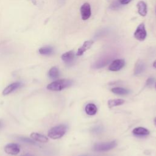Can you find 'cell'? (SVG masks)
<instances>
[{"mask_svg":"<svg viewBox=\"0 0 156 156\" xmlns=\"http://www.w3.org/2000/svg\"><path fill=\"white\" fill-rule=\"evenodd\" d=\"M73 84V81L69 79H60L55 81H54L49 84H48L46 87V88L51 91H61L63 89L68 88L71 86Z\"/></svg>","mask_w":156,"mask_h":156,"instance_id":"1","label":"cell"},{"mask_svg":"<svg viewBox=\"0 0 156 156\" xmlns=\"http://www.w3.org/2000/svg\"><path fill=\"white\" fill-rule=\"evenodd\" d=\"M66 132V126L60 124L52 127L48 132V135L52 139H58L62 137Z\"/></svg>","mask_w":156,"mask_h":156,"instance_id":"2","label":"cell"},{"mask_svg":"<svg viewBox=\"0 0 156 156\" xmlns=\"http://www.w3.org/2000/svg\"><path fill=\"white\" fill-rule=\"evenodd\" d=\"M117 144L115 141L109 142H102L96 143L93 146V150L98 152L107 151L112 149L116 146Z\"/></svg>","mask_w":156,"mask_h":156,"instance_id":"3","label":"cell"},{"mask_svg":"<svg viewBox=\"0 0 156 156\" xmlns=\"http://www.w3.org/2000/svg\"><path fill=\"white\" fill-rule=\"evenodd\" d=\"M147 35V32L145 29V26L144 23H141L137 27L135 32H134V37L140 41H143L146 38Z\"/></svg>","mask_w":156,"mask_h":156,"instance_id":"4","label":"cell"},{"mask_svg":"<svg viewBox=\"0 0 156 156\" xmlns=\"http://www.w3.org/2000/svg\"><path fill=\"white\" fill-rule=\"evenodd\" d=\"M4 151L7 154L15 155L20 153V147L15 143H9L5 146Z\"/></svg>","mask_w":156,"mask_h":156,"instance_id":"5","label":"cell"},{"mask_svg":"<svg viewBox=\"0 0 156 156\" xmlns=\"http://www.w3.org/2000/svg\"><path fill=\"white\" fill-rule=\"evenodd\" d=\"M80 12L82 19L83 20H88L90 17L91 14L90 5L88 2L84 3L83 5H82L80 9Z\"/></svg>","mask_w":156,"mask_h":156,"instance_id":"6","label":"cell"},{"mask_svg":"<svg viewBox=\"0 0 156 156\" xmlns=\"http://www.w3.org/2000/svg\"><path fill=\"white\" fill-rule=\"evenodd\" d=\"M125 65V61L123 59H116L113 60L110 66L108 69L112 71H118L120 70Z\"/></svg>","mask_w":156,"mask_h":156,"instance_id":"7","label":"cell"},{"mask_svg":"<svg viewBox=\"0 0 156 156\" xmlns=\"http://www.w3.org/2000/svg\"><path fill=\"white\" fill-rule=\"evenodd\" d=\"M94 41L93 40H87V41H85L82 46H80L77 51V53H76V55L77 56H80V55H82L85 51H87L88 49H89L91 46L93 45Z\"/></svg>","mask_w":156,"mask_h":156,"instance_id":"8","label":"cell"},{"mask_svg":"<svg viewBox=\"0 0 156 156\" xmlns=\"http://www.w3.org/2000/svg\"><path fill=\"white\" fill-rule=\"evenodd\" d=\"M111 60V58L110 57H103L97 60L93 65V67L94 68H100L107 65L109 62Z\"/></svg>","mask_w":156,"mask_h":156,"instance_id":"9","label":"cell"},{"mask_svg":"<svg viewBox=\"0 0 156 156\" xmlns=\"http://www.w3.org/2000/svg\"><path fill=\"white\" fill-rule=\"evenodd\" d=\"M74 57H75V54L74 51H69L63 54L61 58L65 63L71 64L73 62L74 59Z\"/></svg>","mask_w":156,"mask_h":156,"instance_id":"10","label":"cell"},{"mask_svg":"<svg viewBox=\"0 0 156 156\" xmlns=\"http://www.w3.org/2000/svg\"><path fill=\"white\" fill-rule=\"evenodd\" d=\"M146 68L145 63L141 60H138L135 63L134 68V74L137 76L142 73Z\"/></svg>","mask_w":156,"mask_h":156,"instance_id":"11","label":"cell"},{"mask_svg":"<svg viewBox=\"0 0 156 156\" xmlns=\"http://www.w3.org/2000/svg\"><path fill=\"white\" fill-rule=\"evenodd\" d=\"M30 138L34 141H37L40 143H47L49 140L46 136L37 132L31 133Z\"/></svg>","mask_w":156,"mask_h":156,"instance_id":"12","label":"cell"},{"mask_svg":"<svg viewBox=\"0 0 156 156\" xmlns=\"http://www.w3.org/2000/svg\"><path fill=\"white\" fill-rule=\"evenodd\" d=\"M20 86V82H13L10 85H9L7 87L4 88V90L2 91V94L3 95H7L15 90H16Z\"/></svg>","mask_w":156,"mask_h":156,"instance_id":"13","label":"cell"},{"mask_svg":"<svg viewBox=\"0 0 156 156\" xmlns=\"http://www.w3.org/2000/svg\"><path fill=\"white\" fill-rule=\"evenodd\" d=\"M137 9H138V13L142 16H144L146 15L147 14V5L146 4L142 1H139L137 3L136 5Z\"/></svg>","mask_w":156,"mask_h":156,"instance_id":"14","label":"cell"},{"mask_svg":"<svg viewBox=\"0 0 156 156\" xmlns=\"http://www.w3.org/2000/svg\"><path fill=\"white\" fill-rule=\"evenodd\" d=\"M132 133L136 136H146L149 134V131L143 127H138L134 128L132 130Z\"/></svg>","mask_w":156,"mask_h":156,"instance_id":"15","label":"cell"},{"mask_svg":"<svg viewBox=\"0 0 156 156\" xmlns=\"http://www.w3.org/2000/svg\"><path fill=\"white\" fill-rule=\"evenodd\" d=\"M85 110V112L87 115L93 116L96 113L98 108H97L96 106L95 105V104L90 103L86 105Z\"/></svg>","mask_w":156,"mask_h":156,"instance_id":"16","label":"cell"},{"mask_svg":"<svg viewBox=\"0 0 156 156\" xmlns=\"http://www.w3.org/2000/svg\"><path fill=\"white\" fill-rule=\"evenodd\" d=\"M48 76L51 79H55L58 78L59 76V71L58 68L56 66L52 67L48 72Z\"/></svg>","mask_w":156,"mask_h":156,"instance_id":"17","label":"cell"},{"mask_svg":"<svg viewBox=\"0 0 156 156\" xmlns=\"http://www.w3.org/2000/svg\"><path fill=\"white\" fill-rule=\"evenodd\" d=\"M124 103V100L122 99H110L108 101V106L109 108H112L115 106H118L122 105Z\"/></svg>","mask_w":156,"mask_h":156,"instance_id":"18","label":"cell"},{"mask_svg":"<svg viewBox=\"0 0 156 156\" xmlns=\"http://www.w3.org/2000/svg\"><path fill=\"white\" fill-rule=\"evenodd\" d=\"M113 93L119 95H126L129 93V91L126 88L121 87H115L111 90Z\"/></svg>","mask_w":156,"mask_h":156,"instance_id":"19","label":"cell"},{"mask_svg":"<svg viewBox=\"0 0 156 156\" xmlns=\"http://www.w3.org/2000/svg\"><path fill=\"white\" fill-rule=\"evenodd\" d=\"M39 52L41 55H49L53 52V48L51 46H44L41 47L39 49Z\"/></svg>","mask_w":156,"mask_h":156,"instance_id":"20","label":"cell"},{"mask_svg":"<svg viewBox=\"0 0 156 156\" xmlns=\"http://www.w3.org/2000/svg\"><path fill=\"white\" fill-rule=\"evenodd\" d=\"M19 140H21V141L27 143V144H35V142L33 139H30L29 138L27 137H24V136H20Z\"/></svg>","mask_w":156,"mask_h":156,"instance_id":"21","label":"cell"},{"mask_svg":"<svg viewBox=\"0 0 156 156\" xmlns=\"http://www.w3.org/2000/svg\"><path fill=\"white\" fill-rule=\"evenodd\" d=\"M155 80L154 78L152 77H150L149 78L147 81H146V85H148V86H151L154 84H155Z\"/></svg>","mask_w":156,"mask_h":156,"instance_id":"22","label":"cell"},{"mask_svg":"<svg viewBox=\"0 0 156 156\" xmlns=\"http://www.w3.org/2000/svg\"><path fill=\"white\" fill-rule=\"evenodd\" d=\"M132 0H118L119 3L121 5H126L129 4Z\"/></svg>","mask_w":156,"mask_h":156,"instance_id":"23","label":"cell"},{"mask_svg":"<svg viewBox=\"0 0 156 156\" xmlns=\"http://www.w3.org/2000/svg\"><path fill=\"white\" fill-rule=\"evenodd\" d=\"M119 2H117L115 1V2H113V4H112L111 5V8L113 9H116L119 8Z\"/></svg>","mask_w":156,"mask_h":156,"instance_id":"24","label":"cell"},{"mask_svg":"<svg viewBox=\"0 0 156 156\" xmlns=\"http://www.w3.org/2000/svg\"><path fill=\"white\" fill-rule=\"evenodd\" d=\"M102 130V129L101 128V127H99V126H97V127H95L93 130H92V132H93V133H99V132H101V131Z\"/></svg>","mask_w":156,"mask_h":156,"instance_id":"25","label":"cell"},{"mask_svg":"<svg viewBox=\"0 0 156 156\" xmlns=\"http://www.w3.org/2000/svg\"><path fill=\"white\" fill-rule=\"evenodd\" d=\"M21 156H34L33 154H29V153H27V154H24V155H21Z\"/></svg>","mask_w":156,"mask_h":156,"instance_id":"26","label":"cell"},{"mask_svg":"<svg viewBox=\"0 0 156 156\" xmlns=\"http://www.w3.org/2000/svg\"><path fill=\"white\" fill-rule=\"evenodd\" d=\"M153 66H154V68H156V60H155V62H154V63H153Z\"/></svg>","mask_w":156,"mask_h":156,"instance_id":"27","label":"cell"},{"mask_svg":"<svg viewBox=\"0 0 156 156\" xmlns=\"http://www.w3.org/2000/svg\"><path fill=\"white\" fill-rule=\"evenodd\" d=\"M2 126V121H0V128L1 127V126Z\"/></svg>","mask_w":156,"mask_h":156,"instance_id":"28","label":"cell"},{"mask_svg":"<svg viewBox=\"0 0 156 156\" xmlns=\"http://www.w3.org/2000/svg\"><path fill=\"white\" fill-rule=\"evenodd\" d=\"M154 124L156 126V117L154 118Z\"/></svg>","mask_w":156,"mask_h":156,"instance_id":"29","label":"cell"},{"mask_svg":"<svg viewBox=\"0 0 156 156\" xmlns=\"http://www.w3.org/2000/svg\"><path fill=\"white\" fill-rule=\"evenodd\" d=\"M155 88H156V82H155Z\"/></svg>","mask_w":156,"mask_h":156,"instance_id":"30","label":"cell"},{"mask_svg":"<svg viewBox=\"0 0 156 156\" xmlns=\"http://www.w3.org/2000/svg\"><path fill=\"white\" fill-rule=\"evenodd\" d=\"M155 12H156V10H155Z\"/></svg>","mask_w":156,"mask_h":156,"instance_id":"31","label":"cell"}]
</instances>
